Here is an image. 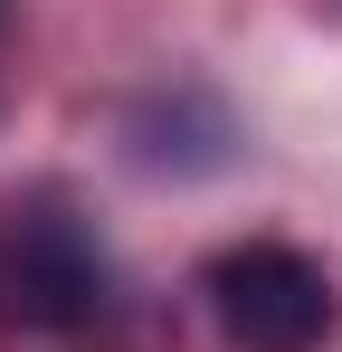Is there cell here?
Here are the masks:
<instances>
[{"instance_id":"cell-1","label":"cell","mask_w":342,"mask_h":352,"mask_svg":"<svg viewBox=\"0 0 342 352\" xmlns=\"http://www.w3.org/2000/svg\"><path fill=\"white\" fill-rule=\"evenodd\" d=\"M114 257L67 190L0 200V333L10 343H95L114 324Z\"/></svg>"},{"instance_id":"cell-3","label":"cell","mask_w":342,"mask_h":352,"mask_svg":"<svg viewBox=\"0 0 342 352\" xmlns=\"http://www.w3.org/2000/svg\"><path fill=\"white\" fill-rule=\"evenodd\" d=\"M0 58H10V0H0Z\"/></svg>"},{"instance_id":"cell-2","label":"cell","mask_w":342,"mask_h":352,"mask_svg":"<svg viewBox=\"0 0 342 352\" xmlns=\"http://www.w3.org/2000/svg\"><path fill=\"white\" fill-rule=\"evenodd\" d=\"M200 295H209V324L228 333V352H323L342 324L333 276L285 248V238H238L200 267Z\"/></svg>"}]
</instances>
